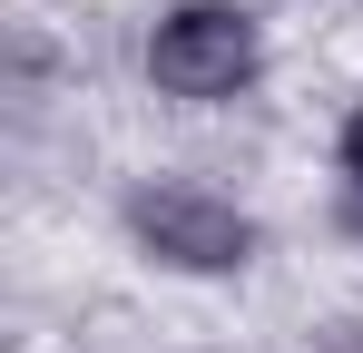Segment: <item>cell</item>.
Returning <instances> with one entry per match:
<instances>
[{"mask_svg": "<svg viewBox=\"0 0 363 353\" xmlns=\"http://www.w3.org/2000/svg\"><path fill=\"white\" fill-rule=\"evenodd\" d=\"M128 235L157 265H177V275H236L245 255H255V216H245L236 196H216V186H186V176L138 186L128 196Z\"/></svg>", "mask_w": 363, "mask_h": 353, "instance_id": "obj_1", "label": "cell"}, {"mask_svg": "<svg viewBox=\"0 0 363 353\" xmlns=\"http://www.w3.org/2000/svg\"><path fill=\"white\" fill-rule=\"evenodd\" d=\"M255 69H265V40H255V20L236 0H186L147 40V79L167 99H236Z\"/></svg>", "mask_w": 363, "mask_h": 353, "instance_id": "obj_2", "label": "cell"}, {"mask_svg": "<svg viewBox=\"0 0 363 353\" xmlns=\"http://www.w3.org/2000/svg\"><path fill=\"white\" fill-rule=\"evenodd\" d=\"M344 176H354V186H363V108L344 118Z\"/></svg>", "mask_w": 363, "mask_h": 353, "instance_id": "obj_3", "label": "cell"}]
</instances>
